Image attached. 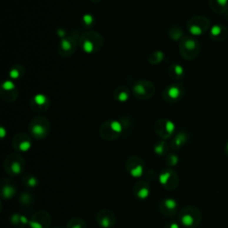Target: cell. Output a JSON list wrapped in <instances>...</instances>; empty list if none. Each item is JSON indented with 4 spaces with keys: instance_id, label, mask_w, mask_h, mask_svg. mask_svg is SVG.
<instances>
[{
    "instance_id": "1",
    "label": "cell",
    "mask_w": 228,
    "mask_h": 228,
    "mask_svg": "<svg viewBox=\"0 0 228 228\" xmlns=\"http://www.w3.org/2000/svg\"><path fill=\"white\" fill-rule=\"evenodd\" d=\"M195 213L192 212H185L183 213L181 216V223L184 226L191 228L196 225L200 222V218H197V216L195 217Z\"/></svg>"
},
{
    "instance_id": "2",
    "label": "cell",
    "mask_w": 228,
    "mask_h": 228,
    "mask_svg": "<svg viewBox=\"0 0 228 228\" xmlns=\"http://www.w3.org/2000/svg\"><path fill=\"white\" fill-rule=\"evenodd\" d=\"M2 194H3V196H4L5 198L10 199V198H12L14 195L15 194V189H14V187L10 186V185H6V186L4 187Z\"/></svg>"
},
{
    "instance_id": "3",
    "label": "cell",
    "mask_w": 228,
    "mask_h": 228,
    "mask_svg": "<svg viewBox=\"0 0 228 228\" xmlns=\"http://www.w3.org/2000/svg\"><path fill=\"white\" fill-rule=\"evenodd\" d=\"M163 203H164L165 208L168 209L169 210H175L177 206V202L173 199H167L163 202Z\"/></svg>"
},
{
    "instance_id": "4",
    "label": "cell",
    "mask_w": 228,
    "mask_h": 228,
    "mask_svg": "<svg viewBox=\"0 0 228 228\" xmlns=\"http://www.w3.org/2000/svg\"><path fill=\"white\" fill-rule=\"evenodd\" d=\"M168 94H169V96L170 97V98L177 99V98H178V96L180 95V90L177 86H171L169 89V91H168Z\"/></svg>"
},
{
    "instance_id": "5",
    "label": "cell",
    "mask_w": 228,
    "mask_h": 228,
    "mask_svg": "<svg viewBox=\"0 0 228 228\" xmlns=\"http://www.w3.org/2000/svg\"><path fill=\"white\" fill-rule=\"evenodd\" d=\"M32 133L37 137H42L45 133V128L41 125H35L32 127Z\"/></svg>"
},
{
    "instance_id": "6",
    "label": "cell",
    "mask_w": 228,
    "mask_h": 228,
    "mask_svg": "<svg viewBox=\"0 0 228 228\" xmlns=\"http://www.w3.org/2000/svg\"><path fill=\"white\" fill-rule=\"evenodd\" d=\"M130 174H131V176L134 177H141L143 174V167L141 165H137V167L133 168L131 170H130Z\"/></svg>"
},
{
    "instance_id": "7",
    "label": "cell",
    "mask_w": 228,
    "mask_h": 228,
    "mask_svg": "<svg viewBox=\"0 0 228 228\" xmlns=\"http://www.w3.org/2000/svg\"><path fill=\"white\" fill-rule=\"evenodd\" d=\"M149 192H149V189H148L147 187H143V188H141V189L137 192V195L138 198L144 200V199H145V198H147V197L149 196Z\"/></svg>"
},
{
    "instance_id": "8",
    "label": "cell",
    "mask_w": 228,
    "mask_h": 228,
    "mask_svg": "<svg viewBox=\"0 0 228 228\" xmlns=\"http://www.w3.org/2000/svg\"><path fill=\"white\" fill-rule=\"evenodd\" d=\"M111 128L112 129V131L116 133H120L122 131V125L119 121L114 120L111 123Z\"/></svg>"
},
{
    "instance_id": "9",
    "label": "cell",
    "mask_w": 228,
    "mask_h": 228,
    "mask_svg": "<svg viewBox=\"0 0 228 228\" xmlns=\"http://www.w3.org/2000/svg\"><path fill=\"white\" fill-rule=\"evenodd\" d=\"M35 103L38 104V105H43L46 104V97L44 95V94H39L37 95H35Z\"/></svg>"
},
{
    "instance_id": "10",
    "label": "cell",
    "mask_w": 228,
    "mask_h": 228,
    "mask_svg": "<svg viewBox=\"0 0 228 228\" xmlns=\"http://www.w3.org/2000/svg\"><path fill=\"white\" fill-rule=\"evenodd\" d=\"M83 49L86 53L87 54H90L94 51V44L89 41V40H86L84 42V45H83Z\"/></svg>"
},
{
    "instance_id": "11",
    "label": "cell",
    "mask_w": 228,
    "mask_h": 228,
    "mask_svg": "<svg viewBox=\"0 0 228 228\" xmlns=\"http://www.w3.org/2000/svg\"><path fill=\"white\" fill-rule=\"evenodd\" d=\"M11 169H12V171L14 172V174H20L21 171V164L19 163V162L17 161H14L12 163V166H11Z\"/></svg>"
},
{
    "instance_id": "12",
    "label": "cell",
    "mask_w": 228,
    "mask_h": 228,
    "mask_svg": "<svg viewBox=\"0 0 228 228\" xmlns=\"http://www.w3.org/2000/svg\"><path fill=\"white\" fill-rule=\"evenodd\" d=\"M2 86L5 90H13L15 87V85L14 84V82H12L10 80H7V81H5L3 83Z\"/></svg>"
},
{
    "instance_id": "13",
    "label": "cell",
    "mask_w": 228,
    "mask_h": 228,
    "mask_svg": "<svg viewBox=\"0 0 228 228\" xmlns=\"http://www.w3.org/2000/svg\"><path fill=\"white\" fill-rule=\"evenodd\" d=\"M100 224L103 227H104V228H109L111 226V220H110V218L108 217H105L102 218L101 221H100Z\"/></svg>"
},
{
    "instance_id": "14",
    "label": "cell",
    "mask_w": 228,
    "mask_h": 228,
    "mask_svg": "<svg viewBox=\"0 0 228 228\" xmlns=\"http://www.w3.org/2000/svg\"><path fill=\"white\" fill-rule=\"evenodd\" d=\"M166 130H167V132L168 133H169V134H171L174 130H175V125H174V123L172 122V121H169V120H168L167 122H166Z\"/></svg>"
},
{
    "instance_id": "15",
    "label": "cell",
    "mask_w": 228,
    "mask_h": 228,
    "mask_svg": "<svg viewBox=\"0 0 228 228\" xmlns=\"http://www.w3.org/2000/svg\"><path fill=\"white\" fill-rule=\"evenodd\" d=\"M30 145H31V144H30V142H29V141H24V142H22V143L20 144V150L22 151V152H26V151L29 150Z\"/></svg>"
},
{
    "instance_id": "16",
    "label": "cell",
    "mask_w": 228,
    "mask_h": 228,
    "mask_svg": "<svg viewBox=\"0 0 228 228\" xmlns=\"http://www.w3.org/2000/svg\"><path fill=\"white\" fill-rule=\"evenodd\" d=\"M61 47H62L64 50H66V51L70 50L71 47V45L70 41L67 40V39H62L61 42Z\"/></svg>"
},
{
    "instance_id": "17",
    "label": "cell",
    "mask_w": 228,
    "mask_h": 228,
    "mask_svg": "<svg viewBox=\"0 0 228 228\" xmlns=\"http://www.w3.org/2000/svg\"><path fill=\"white\" fill-rule=\"evenodd\" d=\"M83 21H84V22H85L86 25H90V24L93 22L94 18H93V16L90 15V14H86V15L83 16Z\"/></svg>"
},
{
    "instance_id": "18",
    "label": "cell",
    "mask_w": 228,
    "mask_h": 228,
    "mask_svg": "<svg viewBox=\"0 0 228 228\" xmlns=\"http://www.w3.org/2000/svg\"><path fill=\"white\" fill-rule=\"evenodd\" d=\"M128 99V94L126 92H121L119 95V100L120 102H126Z\"/></svg>"
},
{
    "instance_id": "19",
    "label": "cell",
    "mask_w": 228,
    "mask_h": 228,
    "mask_svg": "<svg viewBox=\"0 0 228 228\" xmlns=\"http://www.w3.org/2000/svg\"><path fill=\"white\" fill-rule=\"evenodd\" d=\"M135 91L138 94H144L145 93V90L144 88V86L140 84H138L136 87H135Z\"/></svg>"
},
{
    "instance_id": "20",
    "label": "cell",
    "mask_w": 228,
    "mask_h": 228,
    "mask_svg": "<svg viewBox=\"0 0 228 228\" xmlns=\"http://www.w3.org/2000/svg\"><path fill=\"white\" fill-rule=\"evenodd\" d=\"M10 77L12 78V79H17L19 76H20V73H19V71L16 70V69H13L11 71H10Z\"/></svg>"
},
{
    "instance_id": "21",
    "label": "cell",
    "mask_w": 228,
    "mask_h": 228,
    "mask_svg": "<svg viewBox=\"0 0 228 228\" xmlns=\"http://www.w3.org/2000/svg\"><path fill=\"white\" fill-rule=\"evenodd\" d=\"M163 150H164V148H163V145L162 144H159L155 147V152L159 155H161L162 153H163Z\"/></svg>"
},
{
    "instance_id": "22",
    "label": "cell",
    "mask_w": 228,
    "mask_h": 228,
    "mask_svg": "<svg viewBox=\"0 0 228 228\" xmlns=\"http://www.w3.org/2000/svg\"><path fill=\"white\" fill-rule=\"evenodd\" d=\"M190 30H191L192 33L194 34V35H199V34H201V29H200L198 27H196V26H192Z\"/></svg>"
},
{
    "instance_id": "23",
    "label": "cell",
    "mask_w": 228,
    "mask_h": 228,
    "mask_svg": "<svg viewBox=\"0 0 228 228\" xmlns=\"http://www.w3.org/2000/svg\"><path fill=\"white\" fill-rule=\"evenodd\" d=\"M28 184L31 187L36 186L37 185V179L35 177H30L29 179H28Z\"/></svg>"
},
{
    "instance_id": "24",
    "label": "cell",
    "mask_w": 228,
    "mask_h": 228,
    "mask_svg": "<svg viewBox=\"0 0 228 228\" xmlns=\"http://www.w3.org/2000/svg\"><path fill=\"white\" fill-rule=\"evenodd\" d=\"M185 46H186V48H188V49H192V48L195 46V43H194V41H192V40H188V41L185 43Z\"/></svg>"
},
{
    "instance_id": "25",
    "label": "cell",
    "mask_w": 228,
    "mask_h": 228,
    "mask_svg": "<svg viewBox=\"0 0 228 228\" xmlns=\"http://www.w3.org/2000/svg\"><path fill=\"white\" fill-rule=\"evenodd\" d=\"M29 224H30V226H31L32 228H43L42 225L39 224L38 222H36V221H31V222H29Z\"/></svg>"
},
{
    "instance_id": "26",
    "label": "cell",
    "mask_w": 228,
    "mask_h": 228,
    "mask_svg": "<svg viewBox=\"0 0 228 228\" xmlns=\"http://www.w3.org/2000/svg\"><path fill=\"white\" fill-rule=\"evenodd\" d=\"M20 219H21V216H19V215H17V214H15V215H14V216H13L12 222H13V223H14V224H17V223H19V222H20Z\"/></svg>"
},
{
    "instance_id": "27",
    "label": "cell",
    "mask_w": 228,
    "mask_h": 228,
    "mask_svg": "<svg viewBox=\"0 0 228 228\" xmlns=\"http://www.w3.org/2000/svg\"><path fill=\"white\" fill-rule=\"evenodd\" d=\"M175 71H176V73L178 74V75H181L183 73V68L180 66V65H176Z\"/></svg>"
},
{
    "instance_id": "28",
    "label": "cell",
    "mask_w": 228,
    "mask_h": 228,
    "mask_svg": "<svg viewBox=\"0 0 228 228\" xmlns=\"http://www.w3.org/2000/svg\"><path fill=\"white\" fill-rule=\"evenodd\" d=\"M0 134H1V137H5V135H6V130L4 127H1L0 128Z\"/></svg>"
},
{
    "instance_id": "29",
    "label": "cell",
    "mask_w": 228,
    "mask_h": 228,
    "mask_svg": "<svg viewBox=\"0 0 228 228\" xmlns=\"http://www.w3.org/2000/svg\"><path fill=\"white\" fill-rule=\"evenodd\" d=\"M57 33H58V35H59L60 37H62V36H64V35H65V32H64L62 29H59Z\"/></svg>"
},
{
    "instance_id": "30",
    "label": "cell",
    "mask_w": 228,
    "mask_h": 228,
    "mask_svg": "<svg viewBox=\"0 0 228 228\" xmlns=\"http://www.w3.org/2000/svg\"><path fill=\"white\" fill-rule=\"evenodd\" d=\"M169 228H179V225L176 223H172L169 226Z\"/></svg>"
},
{
    "instance_id": "31",
    "label": "cell",
    "mask_w": 228,
    "mask_h": 228,
    "mask_svg": "<svg viewBox=\"0 0 228 228\" xmlns=\"http://www.w3.org/2000/svg\"><path fill=\"white\" fill-rule=\"evenodd\" d=\"M72 228H82V227H81V225H79V224H77V225L73 226Z\"/></svg>"
}]
</instances>
